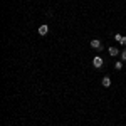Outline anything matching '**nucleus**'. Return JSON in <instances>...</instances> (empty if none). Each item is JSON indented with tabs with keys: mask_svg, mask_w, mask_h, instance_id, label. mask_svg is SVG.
I'll return each mask as SVG.
<instances>
[{
	"mask_svg": "<svg viewBox=\"0 0 126 126\" xmlns=\"http://www.w3.org/2000/svg\"><path fill=\"white\" fill-rule=\"evenodd\" d=\"M93 66L99 69L101 66H103V59H101V57H94V59H93Z\"/></svg>",
	"mask_w": 126,
	"mask_h": 126,
	"instance_id": "f257e3e1",
	"label": "nucleus"
},
{
	"mask_svg": "<svg viewBox=\"0 0 126 126\" xmlns=\"http://www.w3.org/2000/svg\"><path fill=\"white\" fill-rule=\"evenodd\" d=\"M91 47H93V49H101L103 46H101V42H99L97 39H93V40H91Z\"/></svg>",
	"mask_w": 126,
	"mask_h": 126,
	"instance_id": "f03ea898",
	"label": "nucleus"
},
{
	"mask_svg": "<svg viewBox=\"0 0 126 126\" xmlns=\"http://www.w3.org/2000/svg\"><path fill=\"white\" fill-rule=\"evenodd\" d=\"M47 32H49V27H47V25H40V27H39V34H40V35H46Z\"/></svg>",
	"mask_w": 126,
	"mask_h": 126,
	"instance_id": "7ed1b4c3",
	"label": "nucleus"
},
{
	"mask_svg": "<svg viewBox=\"0 0 126 126\" xmlns=\"http://www.w3.org/2000/svg\"><path fill=\"white\" fill-rule=\"evenodd\" d=\"M101 82H103V86H104V87H109V86H111V79H109V78H103V81H101Z\"/></svg>",
	"mask_w": 126,
	"mask_h": 126,
	"instance_id": "20e7f679",
	"label": "nucleus"
},
{
	"mask_svg": "<svg viewBox=\"0 0 126 126\" xmlns=\"http://www.w3.org/2000/svg\"><path fill=\"white\" fill-rule=\"evenodd\" d=\"M109 54H111V56H118V49L116 47H109Z\"/></svg>",
	"mask_w": 126,
	"mask_h": 126,
	"instance_id": "39448f33",
	"label": "nucleus"
},
{
	"mask_svg": "<svg viewBox=\"0 0 126 126\" xmlns=\"http://www.w3.org/2000/svg\"><path fill=\"white\" fill-rule=\"evenodd\" d=\"M121 67H123V62H119V61H118V62H114V69H116V71H119Z\"/></svg>",
	"mask_w": 126,
	"mask_h": 126,
	"instance_id": "423d86ee",
	"label": "nucleus"
},
{
	"mask_svg": "<svg viewBox=\"0 0 126 126\" xmlns=\"http://www.w3.org/2000/svg\"><path fill=\"white\" fill-rule=\"evenodd\" d=\"M121 37H123V35H119V34H116V35H114V39H116L118 42H119V40H121Z\"/></svg>",
	"mask_w": 126,
	"mask_h": 126,
	"instance_id": "0eeeda50",
	"label": "nucleus"
},
{
	"mask_svg": "<svg viewBox=\"0 0 126 126\" xmlns=\"http://www.w3.org/2000/svg\"><path fill=\"white\" fill-rule=\"evenodd\" d=\"M119 42H121L123 46H126V37H121V40H119Z\"/></svg>",
	"mask_w": 126,
	"mask_h": 126,
	"instance_id": "6e6552de",
	"label": "nucleus"
},
{
	"mask_svg": "<svg viewBox=\"0 0 126 126\" xmlns=\"http://www.w3.org/2000/svg\"><path fill=\"white\" fill-rule=\"evenodd\" d=\"M121 57H123V61H126V50H123V52H121Z\"/></svg>",
	"mask_w": 126,
	"mask_h": 126,
	"instance_id": "1a4fd4ad",
	"label": "nucleus"
}]
</instances>
